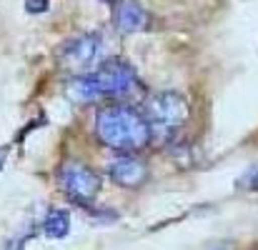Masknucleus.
<instances>
[{
  "label": "nucleus",
  "instance_id": "obj_1",
  "mask_svg": "<svg viewBox=\"0 0 258 250\" xmlns=\"http://www.w3.org/2000/svg\"><path fill=\"white\" fill-rule=\"evenodd\" d=\"M141 90V80L125 60H105L98 70L81 73L73 83L68 85V95L76 103H95L108 98H125Z\"/></svg>",
  "mask_w": 258,
  "mask_h": 250
},
{
  "label": "nucleus",
  "instance_id": "obj_2",
  "mask_svg": "<svg viewBox=\"0 0 258 250\" xmlns=\"http://www.w3.org/2000/svg\"><path fill=\"white\" fill-rule=\"evenodd\" d=\"M95 135L113 150H141L151 143V128L143 113L128 105H110L95 115Z\"/></svg>",
  "mask_w": 258,
  "mask_h": 250
},
{
  "label": "nucleus",
  "instance_id": "obj_3",
  "mask_svg": "<svg viewBox=\"0 0 258 250\" xmlns=\"http://www.w3.org/2000/svg\"><path fill=\"white\" fill-rule=\"evenodd\" d=\"M143 118H146L153 138L171 140L180 133V128L188 120V103L175 90H161L146 100Z\"/></svg>",
  "mask_w": 258,
  "mask_h": 250
},
{
  "label": "nucleus",
  "instance_id": "obj_4",
  "mask_svg": "<svg viewBox=\"0 0 258 250\" xmlns=\"http://www.w3.org/2000/svg\"><path fill=\"white\" fill-rule=\"evenodd\" d=\"M58 180H60L63 193H66L76 205H83V208H88V205L98 198V193H100V188H103V178H100L93 168H88L86 163H81V160L66 163V165L60 168V173H58Z\"/></svg>",
  "mask_w": 258,
  "mask_h": 250
},
{
  "label": "nucleus",
  "instance_id": "obj_5",
  "mask_svg": "<svg viewBox=\"0 0 258 250\" xmlns=\"http://www.w3.org/2000/svg\"><path fill=\"white\" fill-rule=\"evenodd\" d=\"M100 50H103V38L98 33L76 35L60 48V65L71 73H83L98 63Z\"/></svg>",
  "mask_w": 258,
  "mask_h": 250
},
{
  "label": "nucleus",
  "instance_id": "obj_6",
  "mask_svg": "<svg viewBox=\"0 0 258 250\" xmlns=\"http://www.w3.org/2000/svg\"><path fill=\"white\" fill-rule=\"evenodd\" d=\"M108 175H110V180L115 185L128 188V190H136V188H141L148 180V168H146L143 160H138L133 155H120V158L110 160Z\"/></svg>",
  "mask_w": 258,
  "mask_h": 250
},
{
  "label": "nucleus",
  "instance_id": "obj_7",
  "mask_svg": "<svg viewBox=\"0 0 258 250\" xmlns=\"http://www.w3.org/2000/svg\"><path fill=\"white\" fill-rule=\"evenodd\" d=\"M113 23L120 33L131 35V33H141L148 28L151 18L148 10L141 5V0H115V10H113Z\"/></svg>",
  "mask_w": 258,
  "mask_h": 250
},
{
  "label": "nucleus",
  "instance_id": "obj_8",
  "mask_svg": "<svg viewBox=\"0 0 258 250\" xmlns=\"http://www.w3.org/2000/svg\"><path fill=\"white\" fill-rule=\"evenodd\" d=\"M40 228H43V233L48 238H66L68 230H71V215L66 210H60V208H53L45 215V220H43Z\"/></svg>",
  "mask_w": 258,
  "mask_h": 250
},
{
  "label": "nucleus",
  "instance_id": "obj_9",
  "mask_svg": "<svg viewBox=\"0 0 258 250\" xmlns=\"http://www.w3.org/2000/svg\"><path fill=\"white\" fill-rule=\"evenodd\" d=\"M238 185H243V188H248V190H258V168L253 170H248L246 175H243V180H238Z\"/></svg>",
  "mask_w": 258,
  "mask_h": 250
},
{
  "label": "nucleus",
  "instance_id": "obj_10",
  "mask_svg": "<svg viewBox=\"0 0 258 250\" xmlns=\"http://www.w3.org/2000/svg\"><path fill=\"white\" fill-rule=\"evenodd\" d=\"M50 8V0H25V10L38 15V13H45Z\"/></svg>",
  "mask_w": 258,
  "mask_h": 250
},
{
  "label": "nucleus",
  "instance_id": "obj_11",
  "mask_svg": "<svg viewBox=\"0 0 258 250\" xmlns=\"http://www.w3.org/2000/svg\"><path fill=\"white\" fill-rule=\"evenodd\" d=\"M5 155H8V150H5V148H0V168H3V163H5Z\"/></svg>",
  "mask_w": 258,
  "mask_h": 250
},
{
  "label": "nucleus",
  "instance_id": "obj_12",
  "mask_svg": "<svg viewBox=\"0 0 258 250\" xmlns=\"http://www.w3.org/2000/svg\"><path fill=\"white\" fill-rule=\"evenodd\" d=\"M103 3H110V0H103Z\"/></svg>",
  "mask_w": 258,
  "mask_h": 250
}]
</instances>
